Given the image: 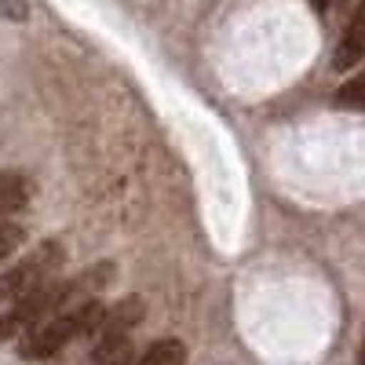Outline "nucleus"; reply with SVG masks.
I'll return each mask as SVG.
<instances>
[{
    "instance_id": "nucleus-9",
    "label": "nucleus",
    "mask_w": 365,
    "mask_h": 365,
    "mask_svg": "<svg viewBox=\"0 0 365 365\" xmlns=\"http://www.w3.org/2000/svg\"><path fill=\"white\" fill-rule=\"evenodd\" d=\"M0 19L4 22H26L29 19V0H0Z\"/></svg>"
},
{
    "instance_id": "nucleus-4",
    "label": "nucleus",
    "mask_w": 365,
    "mask_h": 365,
    "mask_svg": "<svg viewBox=\"0 0 365 365\" xmlns=\"http://www.w3.org/2000/svg\"><path fill=\"white\" fill-rule=\"evenodd\" d=\"M361 58H365V0L354 8V15L344 26V37L336 44V55H332V66L344 73V70H354Z\"/></svg>"
},
{
    "instance_id": "nucleus-6",
    "label": "nucleus",
    "mask_w": 365,
    "mask_h": 365,
    "mask_svg": "<svg viewBox=\"0 0 365 365\" xmlns=\"http://www.w3.org/2000/svg\"><path fill=\"white\" fill-rule=\"evenodd\" d=\"M26 182L19 179V175H11V172H4L0 175V220H8V216H15V212L26 205Z\"/></svg>"
},
{
    "instance_id": "nucleus-3",
    "label": "nucleus",
    "mask_w": 365,
    "mask_h": 365,
    "mask_svg": "<svg viewBox=\"0 0 365 365\" xmlns=\"http://www.w3.org/2000/svg\"><path fill=\"white\" fill-rule=\"evenodd\" d=\"M66 263V249L63 241H41L22 263H15L11 270L0 274V303H15L26 292H34L48 282L58 278V270Z\"/></svg>"
},
{
    "instance_id": "nucleus-1",
    "label": "nucleus",
    "mask_w": 365,
    "mask_h": 365,
    "mask_svg": "<svg viewBox=\"0 0 365 365\" xmlns=\"http://www.w3.org/2000/svg\"><path fill=\"white\" fill-rule=\"evenodd\" d=\"M106 274H110V267H91L88 274H81V278H70V282L55 278V282H48L34 292H26L22 299L11 303L8 311H0V340H22L26 332H34L41 322L88 303L91 292L103 285Z\"/></svg>"
},
{
    "instance_id": "nucleus-7",
    "label": "nucleus",
    "mask_w": 365,
    "mask_h": 365,
    "mask_svg": "<svg viewBox=\"0 0 365 365\" xmlns=\"http://www.w3.org/2000/svg\"><path fill=\"white\" fill-rule=\"evenodd\" d=\"M336 106H344V110H365V70L354 73L347 84H340Z\"/></svg>"
},
{
    "instance_id": "nucleus-5",
    "label": "nucleus",
    "mask_w": 365,
    "mask_h": 365,
    "mask_svg": "<svg viewBox=\"0 0 365 365\" xmlns=\"http://www.w3.org/2000/svg\"><path fill=\"white\" fill-rule=\"evenodd\" d=\"M132 365H187V347H182L179 340H172V336H165V340L150 344L143 351V358H135Z\"/></svg>"
},
{
    "instance_id": "nucleus-11",
    "label": "nucleus",
    "mask_w": 365,
    "mask_h": 365,
    "mask_svg": "<svg viewBox=\"0 0 365 365\" xmlns=\"http://www.w3.org/2000/svg\"><path fill=\"white\" fill-rule=\"evenodd\" d=\"M361 365H365V344H361Z\"/></svg>"
},
{
    "instance_id": "nucleus-2",
    "label": "nucleus",
    "mask_w": 365,
    "mask_h": 365,
    "mask_svg": "<svg viewBox=\"0 0 365 365\" xmlns=\"http://www.w3.org/2000/svg\"><path fill=\"white\" fill-rule=\"evenodd\" d=\"M103 314H106L103 303L88 299V303H81V307H70L63 314L41 322L34 332H26L19 351H22V358H51L63 347H70L73 340H91L96 336V329L103 325Z\"/></svg>"
},
{
    "instance_id": "nucleus-8",
    "label": "nucleus",
    "mask_w": 365,
    "mask_h": 365,
    "mask_svg": "<svg viewBox=\"0 0 365 365\" xmlns=\"http://www.w3.org/2000/svg\"><path fill=\"white\" fill-rule=\"evenodd\" d=\"M22 241H26V230L19 223H8V220H0V263H4L8 256H15L22 249Z\"/></svg>"
},
{
    "instance_id": "nucleus-10",
    "label": "nucleus",
    "mask_w": 365,
    "mask_h": 365,
    "mask_svg": "<svg viewBox=\"0 0 365 365\" xmlns=\"http://www.w3.org/2000/svg\"><path fill=\"white\" fill-rule=\"evenodd\" d=\"M311 4H314V8H318V11H325V8H329V4H332V0H311Z\"/></svg>"
}]
</instances>
